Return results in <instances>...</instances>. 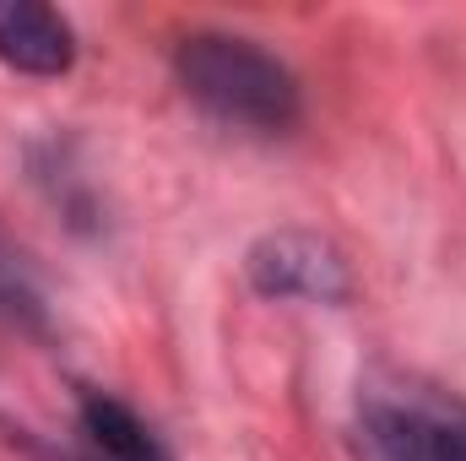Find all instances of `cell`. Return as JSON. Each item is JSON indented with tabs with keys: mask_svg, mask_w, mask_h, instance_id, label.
Instances as JSON below:
<instances>
[{
	"mask_svg": "<svg viewBox=\"0 0 466 461\" xmlns=\"http://www.w3.org/2000/svg\"><path fill=\"white\" fill-rule=\"evenodd\" d=\"M174 71L185 82V93L223 125L255 130V136H277L299 119V82L293 71L266 55L249 38L233 33H190L174 55Z\"/></svg>",
	"mask_w": 466,
	"mask_h": 461,
	"instance_id": "cell-1",
	"label": "cell"
},
{
	"mask_svg": "<svg viewBox=\"0 0 466 461\" xmlns=\"http://www.w3.org/2000/svg\"><path fill=\"white\" fill-rule=\"evenodd\" d=\"M363 461H466V407L434 396H374L358 418Z\"/></svg>",
	"mask_w": 466,
	"mask_h": 461,
	"instance_id": "cell-2",
	"label": "cell"
},
{
	"mask_svg": "<svg viewBox=\"0 0 466 461\" xmlns=\"http://www.w3.org/2000/svg\"><path fill=\"white\" fill-rule=\"evenodd\" d=\"M249 277L271 299H348V266L315 233H271L249 250Z\"/></svg>",
	"mask_w": 466,
	"mask_h": 461,
	"instance_id": "cell-3",
	"label": "cell"
},
{
	"mask_svg": "<svg viewBox=\"0 0 466 461\" xmlns=\"http://www.w3.org/2000/svg\"><path fill=\"white\" fill-rule=\"evenodd\" d=\"M0 60L27 77H60L76 60V33L55 5L0 0Z\"/></svg>",
	"mask_w": 466,
	"mask_h": 461,
	"instance_id": "cell-4",
	"label": "cell"
},
{
	"mask_svg": "<svg viewBox=\"0 0 466 461\" xmlns=\"http://www.w3.org/2000/svg\"><path fill=\"white\" fill-rule=\"evenodd\" d=\"M82 440H87L93 461H174L163 451V440L125 402L104 396V391L82 396Z\"/></svg>",
	"mask_w": 466,
	"mask_h": 461,
	"instance_id": "cell-5",
	"label": "cell"
},
{
	"mask_svg": "<svg viewBox=\"0 0 466 461\" xmlns=\"http://www.w3.org/2000/svg\"><path fill=\"white\" fill-rule=\"evenodd\" d=\"M0 321L5 326H22V332H38L44 326V299L22 266V255L0 239Z\"/></svg>",
	"mask_w": 466,
	"mask_h": 461,
	"instance_id": "cell-6",
	"label": "cell"
}]
</instances>
